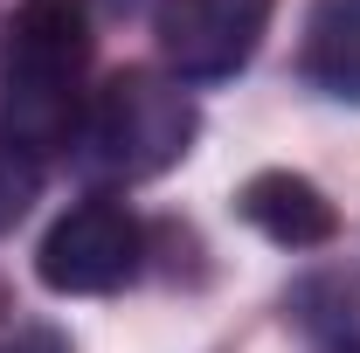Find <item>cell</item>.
<instances>
[{"label":"cell","instance_id":"6da1fadb","mask_svg":"<svg viewBox=\"0 0 360 353\" xmlns=\"http://www.w3.org/2000/svg\"><path fill=\"white\" fill-rule=\"evenodd\" d=\"M90 7L84 0H21L0 35V146L42 160L77 146L90 104Z\"/></svg>","mask_w":360,"mask_h":353},{"label":"cell","instance_id":"7a4b0ae2","mask_svg":"<svg viewBox=\"0 0 360 353\" xmlns=\"http://www.w3.org/2000/svg\"><path fill=\"white\" fill-rule=\"evenodd\" d=\"M201 132L194 97L167 70H118L90 90L77 146L104 180H153L187 160V146Z\"/></svg>","mask_w":360,"mask_h":353},{"label":"cell","instance_id":"3957f363","mask_svg":"<svg viewBox=\"0 0 360 353\" xmlns=\"http://www.w3.org/2000/svg\"><path fill=\"white\" fill-rule=\"evenodd\" d=\"M139 257H146V229L125 201H77L70 215H56V229L35 250V270H42L49 291L63 298H104L118 284L139 277Z\"/></svg>","mask_w":360,"mask_h":353},{"label":"cell","instance_id":"277c9868","mask_svg":"<svg viewBox=\"0 0 360 353\" xmlns=\"http://www.w3.org/2000/svg\"><path fill=\"white\" fill-rule=\"evenodd\" d=\"M270 7L277 0H160L153 35H160L167 70L180 84H222V77H236L257 56V42H264Z\"/></svg>","mask_w":360,"mask_h":353},{"label":"cell","instance_id":"5b68a950","mask_svg":"<svg viewBox=\"0 0 360 353\" xmlns=\"http://www.w3.org/2000/svg\"><path fill=\"white\" fill-rule=\"evenodd\" d=\"M236 215L250 222L257 236H270L277 250H319V243L340 236V208H333L305 174H291V167L250 174L243 194H236Z\"/></svg>","mask_w":360,"mask_h":353},{"label":"cell","instance_id":"8992f818","mask_svg":"<svg viewBox=\"0 0 360 353\" xmlns=\"http://www.w3.org/2000/svg\"><path fill=\"white\" fill-rule=\"evenodd\" d=\"M298 70L333 104H360V0H312Z\"/></svg>","mask_w":360,"mask_h":353},{"label":"cell","instance_id":"52a82bcc","mask_svg":"<svg viewBox=\"0 0 360 353\" xmlns=\"http://www.w3.org/2000/svg\"><path fill=\"white\" fill-rule=\"evenodd\" d=\"M35 194H42V160H28V153L0 146V236L28 215V201H35Z\"/></svg>","mask_w":360,"mask_h":353},{"label":"cell","instance_id":"ba28073f","mask_svg":"<svg viewBox=\"0 0 360 353\" xmlns=\"http://www.w3.org/2000/svg\"><path fill=\"white\" fill-rule=\"evenodd\" d=\"M0 353H70V347H63V333H49V326H21Z\"/></svg>","mask_w":360,"mask_h":353},{"label":"cell","instance_id":"9c48e42d","mask_svg":"<svg viewBox=\"0 0 360 353\" xmlns=\"http://www.w3.org/2000/svg\"><path fill=\"white\" fill-rule=\"evenodd\" d=\"M326 353H360V340H340V347H326Z\"/></svg>","mask_w":360,"mask_h":353}]
</instances>
